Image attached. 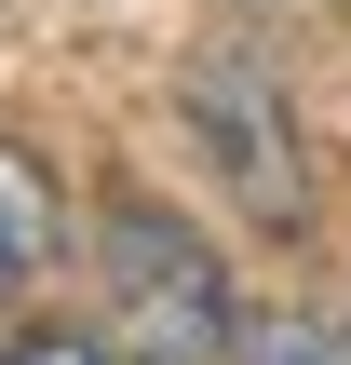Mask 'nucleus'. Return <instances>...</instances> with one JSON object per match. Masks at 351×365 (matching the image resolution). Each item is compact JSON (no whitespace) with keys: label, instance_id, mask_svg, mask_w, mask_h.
Wrapping results in <instances>:
<instances>
[{"label":"nucleus","instance_id":"f257e3e1","mask_svg":"<svg viewBox=\"0 0 351 365\" xmlns=\"http://www.w3.org/2000/svg\"><path fill=\"white\" fill-rule=\"evenodd\" d=\"M108 352L122 365H230V271L189 244V217L162 203H108Z\"/></svg>","mask_w":351,"mask_h":365},{"label":"nucleus","instance_id":"f03ea898","mask_svg":"<svg viewBox=\"0 0 351 365\" xmlns=\"http://www.w3.org/2000/svg\"><path fill=\"white\" fill-rule=\"evenodd\" d=\"M189 135H203V163L230 176V203L257 230H298L311 217V149H298V108H284V81L257 54H203L189 68Z\"/></svg>","mask_w":351,"mask_h":365},{"label":"nucleus","instance_id":"7ed1b4c3","mask_svg":"<svg viewBox=\"0 0 351 365\" xmlns=\"http://www.w3.org/2000/svg\"><path fill=\"white\" fill-rule=\"evenodd\" d=\"M54 230H68V217H54V176L0 149V312H14V298L54 271Z\"/></svg>","mask_w":351,"mask_h":365},{"label":"nucleus","instance_id":"20e7f679","mask_svg":"<svg viewBox=\"0 0 351 365\" xmlns=\"http://www.w3.org/2000/svg\"><path fill=\"white\" fill-rule=\"evenodd\" d=\"M257 365H351V325H257Z\"/></svg>","mask_w":351,"mask_h":365},{"label":"nucleus","instance_id":"39448f33","mask_svg":"<svg viewBox=\"0 0 351 365\" xmlns=\"http://www.w3.org/2000/svg\"><path fill=\"white\" fill-rule=\"evenodd\" d=\"M0 365H122V352H81V339H0Z\"/></svg>","mask_w":351,"mask_h":365}]
</instances>
